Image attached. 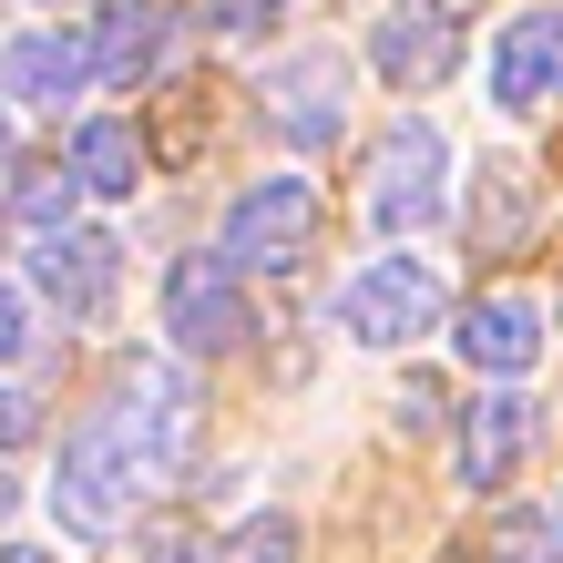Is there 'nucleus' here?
I'll use <instances>...</instances> for the list:
<instances>
[{
	"label": "nucleus",
	"mask_w": 563,
	"mask_h": 563,
	"mask_svg": "<svg viewBox=\"0 0 563 563\" xmlns=\"http://www.w3.org/2000/svg\"><path fill=\"white\" fill-rule=\"evenodd\" d=\"M103 420L123 430V451H134L144 482H175L185 461H195V430H206V389H195L185 358H123Z\"/></svg>",
	"instance_id": "f257e3e1"
},
{
	"label": "nucleus",
	"mask_w": 563,
	"mask_h": 563,
	"mask_svg": "<svg viewBox=\"0 0 563 563\" xmlns=\"http://www.w3.org/2000/svg\"><path fill=\"white\" fill-rule=\"evenodd\" d=\"M134 492H144V472H134V451H123V430L103 410L62 430V451H52V522L73 543H113L123 512H134Z\"/></svg>",
	"instance_id": "f03ea898"
},
{
	"label": "nucleus",
	"mask_w": 563,
	"mask_h": 563,
	"mask_svg": "<svg viewBox=\"0 0 563 563\" xmlns=\"http://www.w3.org/2000/svg\"><path fill=\"white\" fill-rule=\"evenodd\" d=\"M451 318V287L430 277V256H369V267H358L349 287H339V328L358 349H420L430 328Z\"/></svg>",
	"instance_id": "7ed1b4c3"
},
{
	"label": "nucleus",
	"mask_w": 563,
	"mask_h": 563,
	"mask_svg": "<svg viewBox=\"0 0 563 563\" xmlns=\"http://www.w3.org/2000/svg\"><path fill=\"white\" fill-rule=\"evenodd\" d=\"M441 216H451V144L430 113H400L369 154V225L379 236H420Z\"/></svg>",
	"instance_id": "20e7f679"
},
{
	"label": "nucleus",
	"mask_w": 563,
	"mask_h": 563,
	"mask_svg": "<svg viewBox=\"0 0 563 563\" xmlns=\"http://www.w3.org/2000/svg\"><path fill=\"white\" fill-rule=\"evenodd\" d=\"M318 246V175H256L225 206V267L236 277H287Z\"/></svg>",
	"instance_id": "39448f33"
},
{
	"label": "nucleus",
	"mask_w": 563,
	"mask_h": 563,
	"mask_svg": "<svg viewBox=\"0 0 563 563\" xmlns=\"http://www.w3.org/2000/svg\"><path fill=\"white\" fill-rule=\"evenodd\" d=\"M164 339L185 358H225L256 339V308H246V277L225 267V246H195L164 267Z\"/></svg>",
	"instance_id": "423d86ee"
},
{
	"label": "nucleus",
	"mask_w": 563,
	"mask_h": 563,
	"mask_svg": "<svg viewBox=\"0 0 563 563\" xmlns=\"http://www.w3.org/2000/svg\"><path fill=\"white\" fill-rule=\"evenodd\" d=\"M21 287L42 297L52 318H73V328H92L113 308V287H123V236L113 225H52V236H31V256H21Z\"/></svg>",
	"instance_id": "0eeeda50"
},
{
	"label": "nucleus",
	"mask_w": 563,
	"mask_h": 563,
	"mask_svg": "<svg viewBox=\"0 0 563 563\" xmlns=\"http://www.w3.org/2000/svg\"><path fill=\"white\" fill-rule=\"evenodd\" d=\"M92 92V42L62 21H31V31H0V103L11 113H62Z\"/></svg>",
	"instance_id": "6e6552de"
},
{
	"label": "nucleus",
	"mask_w": 563,
	"mask_h": 563,
	"mask_svg": "<svg viewBox=\"0 0 563 563\" xmlns=\"http://www.w3.org/2000/svg\"><path fill=\"white\" fill-rule=\"evenodd\" d=\"M369 62H379L389 92L451 82V62H461V0H389V11L369 21Z\"/></svg>",
	"instance_id": "1a4fd4ad"
},
{
	"label": "nucleus",
	"mask_w": 563,
	"mask_h": 563,
	"mask_svg": "<svg viewBox=\"0 0 563 563\" xmlns=\"http://www.w3.org/2000/svg\"><path fill=\"white\" fill-rule=\"evenodd\" d=\"M267 123L297 144V154H328L349 134V62L339 52H287L267 73Z\"/></svg>",
	"instance_id": "9d476101"
},
{
	"label": "nucleus",
	"mask_w": 563,
	"mask_h": 563,
	"mask_svg": "<svg viewBox=\"0 0 563 563\" xmlns=\"http://www.w3.org/2000/svg\"><path fill=\"white\" fill-rule=\"evenodd\" d=\"M492 103H503V113L563 103V11H553V0H533V11L503 21V42H492Z\"/></svg>",
	"instance_id": "9b49d317"
},
{
	"label": "nucleus",
	"mask_w": 563,
	"mask_h": 563,
	"mask_svg": "<svg viewBox=\"0 0 563 563\" xmlns=\"http://www.w3.org/2000/svg\"><path fill=\"white\" fill-rule=\"evenodd\" d=\"M543 297H522V287H492V297H472L461 308V328H451V349H461V369H482V379H522L543 358Z\"/></svg>",
	"instance_id": "f8f14e48"
},
{
	"label": "nucleus",
	"mask_w": 563,
	"mask_h": 563,
	"mask_svg": "<svg viewBox=\"0 0 563 563\" xmlns=\"http://www.w3.org/2000/svg\"><path fill=\"white\" fill-rule=\"evenodd\" d=\"M522 451H533V400H522V389H492V400H472L461 410V492H503L512 472H522Z\"/></svg>",
	"instance_id": "ddd939ff"
},
{
	"label": "nucleus",
	"mask_w": 563,
	"mask_h": 563,
	"mask_svg": "<svg viewBox=\"0 0 563 563\" xmlns=\"http://www.w3.org/2000/svg\"><path fill=\"white\" fill-rule=\"evenodd\" d=\"M164 52H175V11H164V0H113V11L92 21V82H103V92L154 82Z\"/></svg>",
	"instance_id": "4468645a"
},
{
	"label": "nucleus",
	"mask_w": 563,
	"mask_h": 563,
	"mask_svg": "<svg viewBox=\"0 0 563 563\" xmlns=\"http://www.w3.org/2000/svg\"><path fill=\"white\" fill-rule=\"evenodd\" d=\"M73 175H82V195H103V206L144 195V134L113 123V113H92L82 134H73Z\"/></svg>",
	"instance_id": "2eb2a0df"
},
{
	"label": "nucleus",
	"mask_w": 563,
	"mask_h": 563,
	"mask_svg": "<svg viewBox=\"0 0 563 563\" xmlns=\"http://www.w3.org/2000/svg\"><path fill=\"white\" fill-rule=\"evenodd\" d=\"M522 225H533V175L522 164H482V216H472V246L482 256H512Z\"/></svg>",
	"instance_id": "dca6fc26"
},
{
	"label": "nucleus",
	"mask_w": 563,
	"mask_h": 563,
	"mask_svg": "<svg viewBox=\"0 0 563 563\" xmlns=\"http://www.w3.org/2000/svg\"><path fill=\"white\" fill-rule=\"evenodd\" d=\"M297 543H308V533H297V512H246L206 563H297Z\"/></svg>",
	"instance_id": "f3484780"
},
{
	"label": "nucleus",
	"mask_w": 563,
	"mask_h": 563,
	"mask_svg": "<svg viewBox=\"0 0 563 563\" xmlns=\"http://www.w3.org/2000/svg\"><path fill=\"white\" fill-rule=\"evenodd\" d=\"M11 206H21L31 236H52V225H73V216H82V175H73V164H62V175H21V185H11Z\"/></svg>",
	"instance_id": "a211bd4d"
},
{
	"label": "nucleus",
	"mask_w": 563,
	"mask_h": 563,
	"mask_svg": "<svg viewBox=\"0 0 563 563\" xmlns=\"http://www.w3.org/2000/svg\"><path fill=\"white\" fill-rule=\"evenodd\" d=\"M553 512H503L492 522V563H553Z\"/></svg>",
	"instance_id": "6ab92c4d"
},
{
	"label": "nucleus",
	"mask_w": 563,
	"mask_h": 563,
	"mask_svg": "<svg viewBox=\"0 0 563 563\" xmlns=\"http://www.w3.org/2000/svg\"><path fill=\"white\" fill-rule=\"evenodd\" d=\"M287 11H297V0H206V31H216V42H267Z\"/></svg>",
	"instance_id": "aec40b11"
},
{
	"label": "nucleus",
	"mask_w": 563,
	"mask_h": 563,
	"mask_svg": "<svg viewBox=\"0 0 563 563\" xmlns=\"http://www.w3.org/2000/svg\"><path fill=\"white\" fill-rule=\"evenodd\" d=\"M21 358H31V287L0 277V379H11Z\"/></svg>",
	"instance_id": "412c9836"
},
{
	"label": "nucleus",
	"mask_w": 563,
	"mask_h": 563,
	"mask_svg": "<svg viewBox=\"0 0 563 563\" xmlns=\"http://www.w3.org/2000/svg\"><path fill=\"white\" fill-rule=\"evenodd\" d=\"M430 420H441V389L410 379V389H400V430H430Z\"/></svg>",
	"instance_id": "4be33fe9"
},
{
	"label": "nucleus",
	"mask_w": 563,
	"mask_h": 563,
	"mask_svg": "<svg viewBox=\"0 0 563 563\" xmlns=\"http://www.w3.org/2000/svg\"><path fill=\"white\" fill-rule=\"evenodd\" d=\"M11 441H31V400H21V389H0V451H11Z\"/></svg>",
	"instance_id": "5701e85b"
},
{
	"label": "nucleus",
	"mask_w": 563,
	"mask_h": 563,
	"mask_svg": "<svg viewBox=\"0 0 563 563\" xmlns=\"http://www.w3.org/2000/svg\"><path fill=\"white\" fill-rule=\"evenodd\" d=\"M144 563H206V553H195V533H154V543H144Z\"/></svg>",
	"instance_id": "b1692460"
},
{
	"label": "nucleus",
	"mask_w": 563,
	"mask_h": 563,
	"mask_svg": "<svg viewBox=\"0 0 563 563\" xmlns=\"http://www.w3.org/2000/svg\"><path fill=\"white\" fill-rule=\"evenodd\" d=\"M11 175L21 164H11V103H0V206H11Z\"/></svg>",
	"instance_id": "393cba45"
},
{
	"label": "nucleus",
	"mask_w": 563,
	"mask_h": 563,
	"mask_svg": "<svg viewBox=\"0 0 563 563\" xmlns=\"http://www.w3.org/2000/svg\"><path fill=\"white\" fill-rule=\"evenodd\" d=\"M0 563H62V553H42V543H0Z\"/></svg>",
	"instance_id": "a878e982"
},
{
	"label": "nucleus",
	"mask_w": 563,
	"mask_h": 563,
	"mask_svg": "<svg viewBox=\"0 0 563 563\" xmlns=\"http://www.w3.org/2000/svg\"><path fill=\"white\" fill-rule=\"evenodd\" d=\"M21 512V482H11V461H0V522H11Z\"/></svg>",
	"instance_id": "bb28decb"
},
{
	"label": "nucleus",
	"mask_w": 563,
	"mask_h": 563,
	"mask_svg": "<svg viewBox=\"0 0 563 563\" xmlns=\"http://www.w3.org/2000/svg\"><path fill=\"white\" fill-rule=\"evenodd\" d=\"M553 533H563V492H553Z\"/></svg>",
	"instance_id": "cd10ccee"
}]
</instances>
